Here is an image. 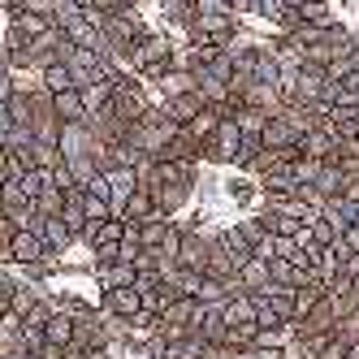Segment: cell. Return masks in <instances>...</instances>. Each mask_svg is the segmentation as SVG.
<instances>
[{
    "instance_id": "e575fe53",
    "label": "cell",
    "mask_w": 359,
    "mask_h": 359,
    "mask_svg": "<svg viewBox=\"0 0 359 359\" xmlns=\"http://www.w3.org/2000/svg\"><path fill=\"white\" fill-rule=\"evenodd\" d=\"M255 299V329H269V325H286L277 312H273V303L264 299V294H251Z\"/></svg>"
},
{
    "instance_id": "4316f807",
    "label": "cell",
    "mask_w": 359,
    "mask_h": 359,
    "mask_svg": "<svg viewBox=\"0 0 359 359\" xmlns=\"http://www.w3.org/2000/svg\"><path fill=\"white\" fill-rule=\"evenodd\" d=\"M31 203H35L39 217H61V208H65V191H61V187H43Z\"/></svg>"
},
{
    "instance_id": "b9f144b4",
    "label": "cell",
    "mask_w": 359,
    "mask_h": 359,
    "mask_svg": "<svg viewBox=\"0 0 359 359\" xmlns=\"http://www.w3.org/2000/svg\"><path fill=\"white\" fill-rule=\"evenodd\" d=\"M13 130V117H9V104H0V143H5V135Z\"/></svg>"
},
{
    "instance_id": "9a60e30c",
    "label": "cell",
    "mask_w": 359,
    "mask_h": 359,
    "mask_svg": "<svg viewBox=\"0 0 359 359\" xmlns=\"http://www.w3.org/2000/svg\"><path fill=\"white\" fill-rule=\"evenodd\" d=\"M43 342H53V346H69L74 342V312H69V307H53V312H48Z\"/></svg>"
},
{
    "instance_id": "4dcf8cb0",
    "label": "cell",
    "mask_w": 359,
    "mask_h": 359,
    "mask_svg": "<svg viewBox=\"0 0 359 359\" xmlns=\"http://www.w3.org/2000/svg\"><path fill=\"white\" fill-rule=\"evenodd\" d=\"M195 299H199V303H225V299H229V290H225V277H208V273H203V281H199Z\"/></svg>"
},
{
    "instance_id": "8fae6325",
    "label": "cell",
    "mask_w": 359,
    "mask_h": 359,
    "mask_svg": "<svg viewBox=\"0 0 359 359\" xmlns=\"http://www.w3.org/2000/svg\"><path fill=\"white\" fill-rule=\"evenodd\" d=\"M260 143L264 147H277V151H294V143H299V130H294V126L286 121V117H269L264 121V130H260Z\"/></svg>"
},
{
    "instance_id": "ac0fdd59",
    "label": "cell",
    "mask_w": 359,
    "mask_h": 359,
    "mask_svg": "<svg viewBox=\"0 0 359 359\" xmlns=\"http://www.w3.org/2000/svg\"><path fill=\"white\" fill-rule=\"evenodd\" d=\"M53 113H57L61 121H83V117H87V109H83V91H79V87L57 91V95H53Z\"/></svg>"
},
{
    "instance_id": "ba28073f",
    "label": "cell",
    "mask_w": 359,
    "mask_h": 359,
    "mask_svg": "<svg viewBox=\"0 0 359 359\" xmlns=\"http://www.w3.org/2000/svg\"><path fill=\"white\" fill-rule=\"evenodd\" d=\"M338 135H329L325 126H316V130H303L299 135V143H294V151L299 156H312V161H333L338 156Z\"/></svg>"
},
{
    "instance_id": "74e56055",
    "label": "cell",
    "mask_w": 359,
    "mask_h": 359,
    "mask_svg": "<svg viewBox=\"0 0 359 359\" xmlns=\"http://www.w3.org/2000/svg\"><path fill=\"white\" fill-rule=\"evenodd\" d=\"M299 18H303V22H333V18H329V5H320V0H316V5H303Z\"/></svg>"
},
{
    "instance_id": "2e32d148",
    "label": "cell",
    "mask_w": 359,
    "mask_h": 359,
    "mask_svg": "<svg viewBox=\"0 0 359 359\" xmlns=\"http://www.w3.org/2000/svg\"><path fill=\"white\" fill-rule=\"evenodd\" d=\"M39 238L48 243V251H57V255H61V251H69L74 243H79V238H74L69 229H65V221H61V217H39Z\"/></svg>"
},
{
    "instance_id": "5b68a950",
    "label": "cell",
    "mask_w": 359,
    "mask_h": 359,
    "mask_svg": "<svg viewBox=\"0 0 359 359\" xmlns=\"http://www.w3.org/2000/svg\"><path fill=\"white\" fill-rule=\"evenodd\" d=\"M121 234H126V221L121 217H109V221H91L83 229V243L91 247L95 260H109V255L117 251V243H121Z\"/></svg>"
},
{
    "instance_id": "f546056e",
    "label": "cell",
    "mask_w": 359,
    "mask_h": 359,
    "mask_svg": "<svg viewBox=\"0 0 359 359\" xmlns=\"http://www.w3.org/2000/svg\"><path fill=\"white\" fill-rule=\"evenodd\" d=\"M333 104H351V109H359V69L346 74L342 83H333Z\"/></svg>"
},
{
    "instance_id": "f1b7e54d",
    "label": "cell",
    "mask_w": 359,
    "mask_h": 359,
    "mask_svg": "<svg viewBox=\"0 0 359 359\" xmlns=\"http://www.w3.org/2000/svg\"><path fill=\"white\" fill-rule=\"evenodd\" d=\"M325 299V286H294V320H303Z\"/></svg>"
},
{
    "instance_id": "d590c367",
    "label": "cell",
    "mask_w": 359,
    "mask_h": 359,
    "mask_svg": "<svg viewBox=\"0 0 359 359\" xmlns=\"http://www.w3.org/2000/svg\"><path fill=\"white\" fill-rule=\"evenodd\" d=\"M333 333H338L342 342H359V312H351V316H342L338 325H333Z\"/></svg>"
},
{
    "instance_id": "ee69618b",
    "label": "cell",
    "mask_w": 359,
    "mask_h": 359,
    "mask_svg": "<svg viewBox=\"0 0 359 359\" xmlns=\"http://www.w3.org/2000/svg\"><path fill=\"white\" fill-rule=\"evenodd\" d=\"M117 9H139V0H113Z\"/></svg>"
},
{
    "instance_id": "7c38bea8",
    "label": "cell",
    "mask_w": 359,
    "mask_h": 359,
    "mask_svg": "<svg viewBox=\"0 0 359 359\" xmlns=\"http://www.w3.org/2000/svg\"><path fill=\"white\" fill-rule=\"evenodd\" d=\"M320 126H325L329 135H338V139H355V130H359V109H351V104H329Z\"/></svg>"
},
{
    "instance_id": "7a4b0ae2",
    "label": "cell",
    "mask_w": 359,
    "mask_h": 359,
    "mask_svg": "<svg viewBox=\"0 0 359 359\" xmlns=\"http://www.w3.org/2000/svg\"><path fill=\"white\" fill-rule=\"evenodd\" d=\"M151 109V95H147V83H139V79H130V83H121V87H113V100H109V113L117 117V121H126V126H135L143 113Z\"/></svg>"
},
{
    "instance_id": "7bdbcfd3",
    "label": "cell",
    "mask_w": 359,
    "mask_h": 359,
    "mask_svg": "<svg viewBox=\"0 0 359 359\" xmlns=\"http://www.w3.org/2000/svg\"><path fill=\"white\" fill-rule=\"evenodd\" d=\"M225 5L234 9V13H251V0H225Z\"/></svg>"
},
{
    "instance_id": "603a6c76",
    "label": "cell",
    "mask_w": 359,
    "mask_h": 359,
    "mask_svg": "<svg viewBox=\"0 0 359 359\" xmlns=\"http://www.w3.org/2000/svg\"><path fill=\"white\" fill-rule=\"evenodd\" d=\"M225 325H255V299L251 294L225 299Z\"/></svg>"
},
{
    "instance_id": "44dd1931",
    "label": "cell",
    "mask_w": 359,
    "mask_h": 359,
    "mask_svg": "<svg viewBox=\"0 0 359 359\" xmlns=\"http://www.w3.org/2000/svg\"><path fill=\"white\" fill-rule=\"evenodd\" d=\"M156 212V199H151V187H135L130 199H126V208H121V221H143Z\"/></svg>"
},
{
    "instance_id": "5bb4252c",
    "label": "cell",
    "mask_w": 359,
    "mask_h": 359,
    "mask_svg": "<svg viewBox=\"0 0 359 359\" xmlns=\"http://www.w3.org/2000/svg\"><path fill=\"white\" fill-rule=\"evenodd\" d=\"M161 109H165V113H169V117H173L177 126H187V121H191V117H195L199 109H208V104H203V100H199V91L191 87V91H177V95H165V100H161Z\"/></svg>"
},
{
    "instance_id": "d6986e66",
    "label": "cell",
    "mask_w": 359,
    "mask_h": 359,
    "mask_svg": "<svg viewBox=\"0 0 359 359\" xmlns=\"http://www.w3.org/2000/svg\"><path fill=\"white\" fill-rule=\"evenodd\" d=\"M39 87H43L48 95H57V91L74 87V74H69V65H65V61H48V65L39 69Z\"/></svg>"
},
{
    "instance_id": "8992f818",
    "label": "cell",
    "mask_w": 359,
    "mask_h": 359,
    "mask_svg": "<svg viewBox=\"0 0 359 359\" xmlns=\"http://www.w3.org/2000/svg\"><path fill=\"white\" fill-rule=\"evenodd\" d=\"M203 151H212V156H217L221 165H238L243 135H238L234 117H221V121H217V130H212V139H208V147H203Z\"/></svg>"
},
{
    "instance_id": "f35d334b",
    "label": "cell",
    "mask_w": 359,
    "mask_h": 359,
    "mask_svg": "<svg viewBox=\"0 0 359 359\" xmlns=\"http://www.w3.org/2000/svg\"><path fill=\"white\" fill-rule=\"evenodd\" d=\"M195 13H234V9H229L225 0H195ZM234 18H238V13H234Z\"/></svg>"
},
{
    "instance_id": "ab89813d",
    "label": "cell",
    "mask_w": 359,
    "mask_h": 359,
    "mask_svg": "<svg viewBox=\"0 0 359 359\" xmlns=\"http://www.w3.org/2000/svg\"><path fill=\"white\" fill-rule=\"evenodd\" d=\"M199 359H234V351H229V346H221V342H208V346L199 351Z\"/></svg>"
},
{
    "instance_id": "7402d4cb",
    "label": "cell",
    "mask_w": 359,
    "mask_h": 359,
    "mask_svg": "<svg viewBox=\"0 0 359 359\" xmlns=\"http://www.w3.org/2000/svg\"><path fill=\"white\" fill-rule=\"evenodd\" d=\"M238 281H243L247 294H255L260 286H269V260H255V255H247L243 269H238Z\"/></svg>"
},
{
    "instance_id": "d6a6232c",
    "label": "cell",
    "mask_w": 359,
    "mask_h": 359,
    "mask_svg": "<svg viewBox=\"0 0 359 359\" xmlns=\"http://www.w3.org/2000/svg\"><path fill=\"white\" fill-rule=\"evenodd\" d=\"M83 217H87V225H91V221H109V217H113L109 199H104V195H91V191H83Z\"/></svg>"
},
{
    "instance_id": "3957f363",
    "label": "cell",
    "mask_w": 359,
    "mask_h": 359,
    "mask_svg": "<svg viewBox=\"0 0 359 359\" xmlns=\"http://www.w3.org/2000/svg\"><path fill=\"white\" fill-rule=\"evenodd\" d=\"M191 39L199 43H217V48H229L238 35V18L234 13H195V22L187 27Z\"/></svg>"
},
{
    "instance_id": "52a82bcc",
    "label": "cell",
    "mask_w": 359,
    "mask_h": 359,
    "mask_svg": "<svg viewBox=\"0 0 359 359\" xmlns=\"http://www.w3.org/2000/svg\"><path fill=\"white\" fill-rule=\"evenodd\" d=\"M191 333H199L203 342H221V338H225V303H199V299H195Z\"/></svg>"
},
{
    "instance_id": "277c9868",
    "label": "cell",
    "mask_w": 359,
    "mask_h": 359,
    "mask_svg": "<svg viewBox=\"0 0 359 359\" xmlns=\"http://www.w3.org/2000/svg\"><path fill=\"white\" fill-rule=\"evenodd\" d=\"M9 264L22 269V264H43V260H57V251H48V243L39 238V229H13L9 238Z\"/></svg>"
},
{
    "instance_id": "83f0119b",
    "label": "cell",
    "mask_w": 359,
    "mask_h": 359,
    "mask_svg": "<svg viewBox=\"0 0 359 359\" xmlns=\"http://www.w3.org/2000/svg\"><path fill=\"white\" fill-rule=\"evenodd\" d=\"M161 13L173 22V27H191L195 22V0H156Z\"/></svg>"
},
{
    "instance_id": "e0dca14e",
    "label": "cell",
    "mask_w": 359,
    "mask_h": 359,
    "mask_svg": "<svg viewBox=\"0 0 359 359\" xmlns=\"http://www.w3.org/2000/svg\"><path fill=\"white\" fill-rule=\"evenodd\" d=\"M9 27H13L18 35H27V39L35 43L39 35H48V31H53V22H48L43 13H27V9H13V13H9Z\"/></svg>"
},
{
    "instance_id": "d4e9b609",
    "label": "cell",
    "mask_w": 359,
    "mask_h": 359,
    "mask_svg": "<svg viewBox=\"0 0 359 359\" xmlns=\"http://www.w3.org/2000/svg\"><path fill=\"white\" fill-rule=\"evenodd\" d=\"M83 91V109L87 113H100V109H109V100H113V79H100L91 87H79Z\"/></svg>"
},
{
    "instance_id": "60d3db41",
    "label": "cell",
    "mask_w": 359,
    "mask_h": 359,
    "mask_svg": "<svg viewBox=\"0 0 359 359\" xmlns=\"http://www.w3.org/2000/svg\"><path fill=\"white\" fill-rule=\"evenodd\" d=\"M13 100V79H9V69H0V104H9Z\"/></svg>"
},
{
    "instance_id": "ffe728a7",
    "label": "cell",
    "mask_w": 359,
    "mask_h": 359,
    "mask_svg": "<svg viewBox=\"0 0 359 359\" xmlns=\"http://www.w3.org/2000/svg\"><path fill=\"white\" fill-rule=\"evenodd\" d=\"M217 121H221V109H199V113L187 121V135H191L199 147H208V139H212V130H217Z\"/></svg>"
},
{
    "instance_id": "30bf717a",
    "label": "cell",
    "mask_w": 359,
    "mask_h": 359,
    "mask_svg": "<svg viewBox=\"0 0 359 359\" xmlns=\"http://www.w3.org/2000/svg\"><path fill=\"white\" fill-rule=\"evenodd\" d=\"M95 277H100V290H117V286H135V264H126V260H95Z\"/></svg>"
},
{
    "instance_id": "1f68e13d",
    "label": "cell",
    "mask_w": 359,
    "mask_h": 359,
    "mask_svg": "<svg viewBox=\"0 0 359 359\" xmlns=\"http://www.w3.org/2000/svg\"><path fill=\"white\" fill-rule=\"evenodd\" d=\"M255 342V325H225V338H221V346H229V351H243V346H251Z\"/></svg>"
},
{
    "instance_id": "4fadbf2b",
    "label": "cell",
    "mask_w": 359,
    "mask_h": 359,
    "mask_svg": "<svg viewBox=\"0 0 359 359\" xmlns=\"http://www.w3.org/2000/svg\"><path fill=\"white\" fill-rule=\"evenodd\" d=\"M57 151H61V156H83V151H91V130H87V121H61Z\"/></svg>"
},
{
    "instance_id": "cb8c5ba5",
    "label": "cell",
    "mask_w": 359,
    "mask_h": 359,
    "mask_svg": "<svg viewBox=\"0 0 359 359\" xmlns=\"http://www.w3.org/2000/svg\"><path fill=\"white\" fill-rule=\"evenodd\" d=\"M161 320H165V325H177V329H191V320H195V299L177 294L165 312H161Z\"/></svg>"
},
{
    "instance_id": "8d00e7d4",
    "label": "cell",
    "mask_w": 359,
    "mask_h": 359,
    "mask_svg": "<svg viewBox=\"0 0 359 359\" xmlns=\"http://www.w3.org/2000/svg\"><path fill=\"white\" fill-rule=\"evenodd\" d=\"M53 187H61V191H74V187H79V182H74V173L65 169V161L53 165Z\"/></svg>"
},
{
    "instance_id": "6da1fadb",
    "label": "cell",
    "mask_w": 359,
    "mask_h": 359,
    "mask_svg": "<svg viewBox=\"0 0 359 359\" xmlns=\"http://www.w3.org/2000/svg\"><path fill=\"white\" fill-rule=\"evenodd\" d=\"M100 31H104V39L121 53V61H126V53H130V48L147 35V27L139 22V13H135V9H113V13H104Z\"/></svg>"
},
{
    "instance_id": "836d02e7",
    "label": "cell",
    "mask_w": 359,
    "mask_h": 359,
    "mask_svg": "<svg viewBox=\"0 0 359 359\" xmlns=\"http://www.w3.org/2000/svg\"><path fill=\"white\" fill-rule=\"evenodd\" d=\"M234 234H238V238H243V243L255 251V243H260V238L269 234V229L260 225V217H243V221H234Z\"/></svg>"
},
{
    "instance_id": "9c48e42d",
    "label": "cell",
    "mask_w": 359,
    "mask_h": 359,
    "mask_svg": "<svg viewBox=\"0 0 359 359\" xmlns=\"http://www.w3.org/2000/svg\"><path fill=\"white\" fill-rule=\"evenodd\" d=\"M100 307H104L109 316H117V320H130L135 312H143V303H139V290H135V286L100 290Z\"/></svg>"
},
{
    "instance_id": "484cf974",
    "label": "cell",
    "mask_w": 359,
    "mask_h": 359,
    "mask_svg": "<svg viewBox=\"0 0 359 359\" xmlns=\"http://www.w3.org/2000/svg\"><path fill=\"white\" fill-rule=\"evenodd\" d=\"M312 187H316V191H320L325 199H333V195H342V187H346V173H342L338 165H333V161H329V165L320 169V177H316V182H312Z\"/></svg>"
}]
</instances>
